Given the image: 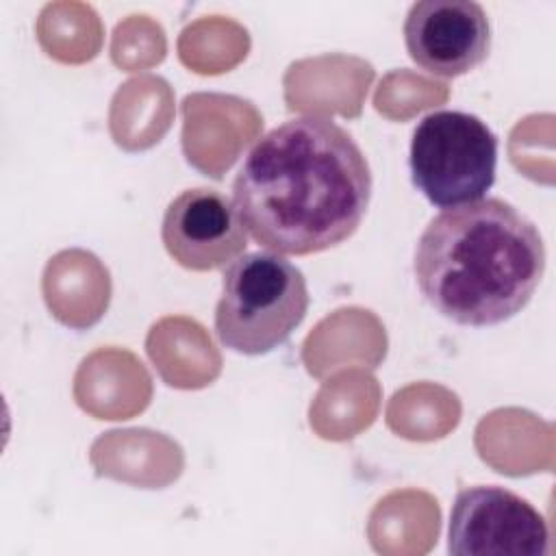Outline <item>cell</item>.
I'll list each match as a JSON object with an SVG mask.
<instances>
[{
    "mask_svg": "<svg viewBox=\"0 0 556 556\" xmlns=\"http://www.w3.org/2000/svg\"><path fill=\"white\" fill-rule=\"evenodd\" d=\"M447 552L456 556H547L549 530L539 510L517 493L478 484L456 493Z\"/></svg>",
    "mask_w": 556,
    "mask_h": 556,
    "instance_id": "obj_5",
    "label": "cell"
},
{
    "mask_svg": "<svg viewBox=\"0 0 556 556\" xmlns=\"http://www.w3.org/2000/svg\"><path fill=\"white\" fill-rule=\"evenodd\" d=\"M404 43L421 70L463 76L489 56V17L473 0H419L406 13Z\"/></svg>",
    "mask_w": 556,
    "mask_h": 556,
    "instance_id": "obj_6",
    "label": "cell"
},
{
    "mask_svg": "<svg viewBox=\"0 0 556 556\" xmlns=\"http://www.w3.org/2000/svg\"><path fill=\"white\" fill-rule=\"evenodd\" d=\"M161 239L167 254L191 271L226 267L248 248L235 202L208 187L187 189L167 204Z\"/></svg>",
    "mask_w": 556,
    "mask_h": 556,
    "instance_id": "obj_7",
    "label": "cell"
},
{
    "mask_svg": "<svg viewBox=\"0 0 556 556\" xmlns=\"http://www.w3.org/2000/svg\"><path fill=\"white\" fill-rule=\"evenodd\" d=\"M413 271L426 302L460 326L502 324L530 302L543 271L539 228L500 198L441 211L424 228Z\"/></svg>",
    "mask_w": 556,
    "mask_h": 556,
    "instance_id": "obj_2",
    "label": "cell"
},
{
    "mask_svg": "<svg viewBox=\"0 0 556 556\" xmlns=\"http://www.w3.org/2000/svg\"><path fill=\"white\" fill-rule=\"evenodd\" d=\"M371 200V169L337 122L300 115L245 154L232 202L245 232L274 254L306 256L350 239Z\"/></svg>",
    "mask_w": 556,
    "mask_h": 556,
    "instance_id": "obj_1",
    "label": "cell"
},
{
    "mask_svg": "<svg viewBox=\"0 0 556 556\" xmlns=\"http://www.w3.org/2000/svg\"><path fill=\"white\" fill-rule=\"evenodd\" d=\"M410 178L437 208L478 202L495 182L497 137L473 113L432 111L410 137Z\"/></svg>",
    "mask_w": 556,
    "mask_h": 556,
    "instance_id": "obj_4",
    "label": "cell"
},
{
    "mask_svg": "<svg viewBox=\"0 0 556 556\" xmlns=\"http://www.w3.org/2000/svg\"><path fill=\"white\" fill-rule=\"evenodd\" d=\"M308 311L304 274L274 252H248L226 265L215 308L219 343L243 356L282 345Z\"/></svg>",
    "mask_w": 556,
    "mask_h": 556,
    "instance_id": "obj_3",
    "label": "cell"
}]
</instances>
